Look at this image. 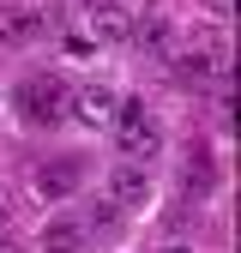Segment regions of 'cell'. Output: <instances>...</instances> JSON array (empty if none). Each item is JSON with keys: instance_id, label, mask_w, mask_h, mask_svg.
Segmentation results:
<instances>
[{"instance_id": "obj_1", "label": "cell", "mask_w": 241, "mask_h": 253, "mask_svg": "<svg viewBox=\"0 0 241 253\" xmlns=\"http://www.w3.org/2000/svg\"><path fill=\"white\" fill-rule=\"evenodd\" d=\"M109 133H115V145H120V157H127V163H151V157L163 151V121H157V109L127 103V97H120Z\"/></svg>"}, {"instance_id": "obj_2", "label": "cell", "mask_w": 241, "mask_h": 253, "mask_svg": "<svg viewBox=\"0 0 241 253\" xmlns=\"http://www.w3.org/2000/svg\"><path fill=\"white\" fill-rule=\"evenodd\" d=\"M67 97H73V84L60 73H37V79L18 84V115L30 126H60L67 121Z\"/></svg>"}, {"instance_id": "obj_3", "label": "cell", "mask_w": 241, "mask_h": 253, "mask_svg": "<svg viewBox=\"0 0 241 253\" xmlns=\"http://www.w3.org/2000/svg\"><path fill=\"white\" fill-rule=\"evenodd\" d=\"M115 109H120V90H115V84H103V79L79 84L73 97H67V115H73L79 126H90V133H97V126H109V121H115Z\"/></svg>"}, {"instance_id": "obj_4", "label": "cell", "mask_w": 241, "mask_h": 253, "mask_svg": "<svg viewBox=\"0 0 241 253\" xmlns=\"http://www.w3.org/2000/svg\"><path fill=\"white\" fill-rule=\"evenodd\" d=\"M103 187H109V205L115 211H145L151 205V169L145 163H115Z\"/></svg>"}, {"instance_id": "obj_5", "label": "cell", "mask_w": 241, "mask_h": 253, "mask_svg": "<svg viewBox=\"0 0 241 253\" xmlns=\"http://www.w3.org/2000/svg\"><path fill=\"white\" fill-rule=\"evenodd\" d=\"M42 30H48V18L37 0H6L0 6V42H37Z\"/></svg>"}, {"instance_id": "obj_6", "label": "cell", "mask_w": 241, "mask_h": 253, "mask_svg": "<svg viewBox=\"0 0 241 253\" xmlns=\"http://www.w3.org/2000/svg\"><path fill=\"white\" fill-rule=\"evenodd\" d=\"M79 181H84V163H79V157H60V163L37 169V193H42V199H73Z\"/></svg>"}, {"instance_id": "obj_7", "label": "cell", "mask_w": 241, "mask_h": 253, "mask_svg": "<svg viewBox=\"0 0 241 253\" xmlns=\"http://www.w3.org/2000/svg\"><path fill=\"white\" fill-rule=\"evenodd\" d=\"M133 42H139L151 60H175V18H163V12L139 18V24H133Z\"/></svg>"}, {"instance_id": "obj_8", "label": "cell", "mask_w": 241, "mask_h": 253, "mask_svg": "<svg viewBox=\"0 0 241 253\" xmlns=\"http://www.w3.org/2000/svg\"><path fill=\"white\" fill-rule=\"evenodd\" d=\"M84 241H90V229L79 223V217H48L42 223V253H84Z\"/></svg>"}, {"instance_id": "obj_9", "label": "cell", "mask_w": 241, "mask_h": 253, "mask_svg": "<svg viewBox=\"0 0 241 253\" xmlns=\"http://www.w3.org/2000/svg\"><path fill=\"white\" fill-rule=\"evenodd\" d=\"M90 30H97V42H127L133 37V12L127 6H97L90 12Z\"/></svg>"}, {"instance_id": "obj_10", "label": "cell", "mask_w": 241, "mask_h": 253, "mask_svg": "<svg viewBox=\"0 0 241 253\" xmlns=\"http://www.w3.org/2000/svg\"><path fill=\"white\" fill-rule=\"evenodd\" d=\"M181 181H187V193H205V187H211V163H205V157H193Z\"/></svg>"}, {"instance_id": "obj_11", "label": "cell", "mask_w": 241, "mask_h": 253, "mask_svg": "<svg viewBox=\"0 0 241 253\" xmlns=\"http://www.w3.org/2000/svg\"><path fill=\"white\" fill-rule=\"evenodd\" d=\"M79 223H84L90 235H97V229H115V205H97V211H90V217H79Z\"/></svg>"}, {"instance_id": "obj_12", "label": "cell", "mask_w": 241, "mask_h": 253, "mask_svg": "<svg viewBox=\"0 0 241 253\" xmlns=\"http://www.w3.org/2000/svg\"><path fill=\"white\" fill-rule=\"evenodd\" d=\"M205 6L217 12V18H229V6H235V0H205Z\"/></svg>"}, {"instance_id": "obj_13", "label": "cell", "mask_w": 241, "mask_h": 253, "mask_svg": "<svg viewBox=\"0 0 241 253\" xmlns=\"http://www.w3.org/2000/svg\"><path fill=\"white\" fill-rule=\"evenodd\" d=\"M12 223V205H6V193H0V229H6Z\"/></svg>"}, {"instance_id": "obj_14", "label": "cell", "mask_w": 241, "mask_h": 253, "mask_svg": "<svg viewBox=\"0 0 241 253\" xmlns=\"http://www.w3.org/2000/svg\"><path fill=\"white\" fill-rule=\"evenodd\" d=\"M97 6H120V0H84V12H97Z\"/></svg>"}, {"instance_id": "obj_15", "label": "cell", "mask_w": 241, "mask_h": 253, "mask_svg": "<svg viewBox=\"0 0 241 253\" xmlns=\"http://www.w3.org/2000/svg\"><path fill=\"white\" fill-rule=\"evenodd\" d=\"M163 253H193V247H181V241H169V247H163Z\"/></svg>"}, {"instance_id": "obj_16", "label": "cell", "mask_w": 241, "mask_h": 253, "mask_svg": "<svg viewBox=\"0 0 241 253\" xmlns=\"http://www.w3.org/2000/svg\"><path fill=\"white\" fill-rule=\"evenodd\" d=\"M0 253H18V247H12V241H0Z\"/></svg>"}]
</instances>
